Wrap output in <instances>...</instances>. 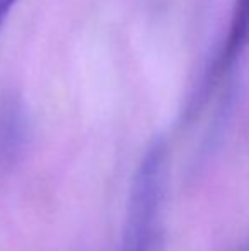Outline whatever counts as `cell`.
Wrapping results in <instances>:
<instances>
[{
	"instance_id": "obj_3",
	"label": "cell",
	"mask_w": 249,
	"mask_h": 251,
	"mask_svg": "<svg viewBox=\"0 0 249 251\" xmlns=\"http://www.w3.org/2000/svg\"><path fill=\"white\" fill-rule=\"evenodd\" d=\"M249 48V0H236L230 14L229 29L213 74H224Z\"/></svg>"
},
{
	"instance_id": "obj_2",
	"label": "cell",
	"mask_w": 249,
	"mask_h": 251,
	"mask_svg": "<svg viewBox=\"0 0 249 251\" xmlns=\"http://www.w3.org/2000/svg\"><path fill=\"white\" fill-rule=\"evenodd\" d=\"M31 126L24 101L16 93L0 94V173L10 171L26 152Z\"/></svg>"
},
{
	"instance_id": "obj_1",
	"label": "cell",
	"mask_w": 249,
	"mask_h": 251,
	"mask_svg": "<svg viewBox=\"0 0 249 251\" xmlns=\"http://www.w3.org/2000/svg\"><path fill=\"white\" fill-rule=\"evenodd\" d=\"M169 152L164 139L147 147L133 175L120 251H164Z\"/></svg>"
},
{
	"instance_id": "obj_4",
	"label": "cell",
	"mask_w": 249,
	"mask_h": 251,
	"mask_svg": "<svg viewBox=\"0 0 249 251\" xmlns=\"http://www.w3.org/2000/svg\"><path fill=\"white\" fill-rule=\"evenodd\" d=\"M16 3H17V0H0V29L3 27L10 10L16 7Z\"/></svg>"
}]
</instances>
